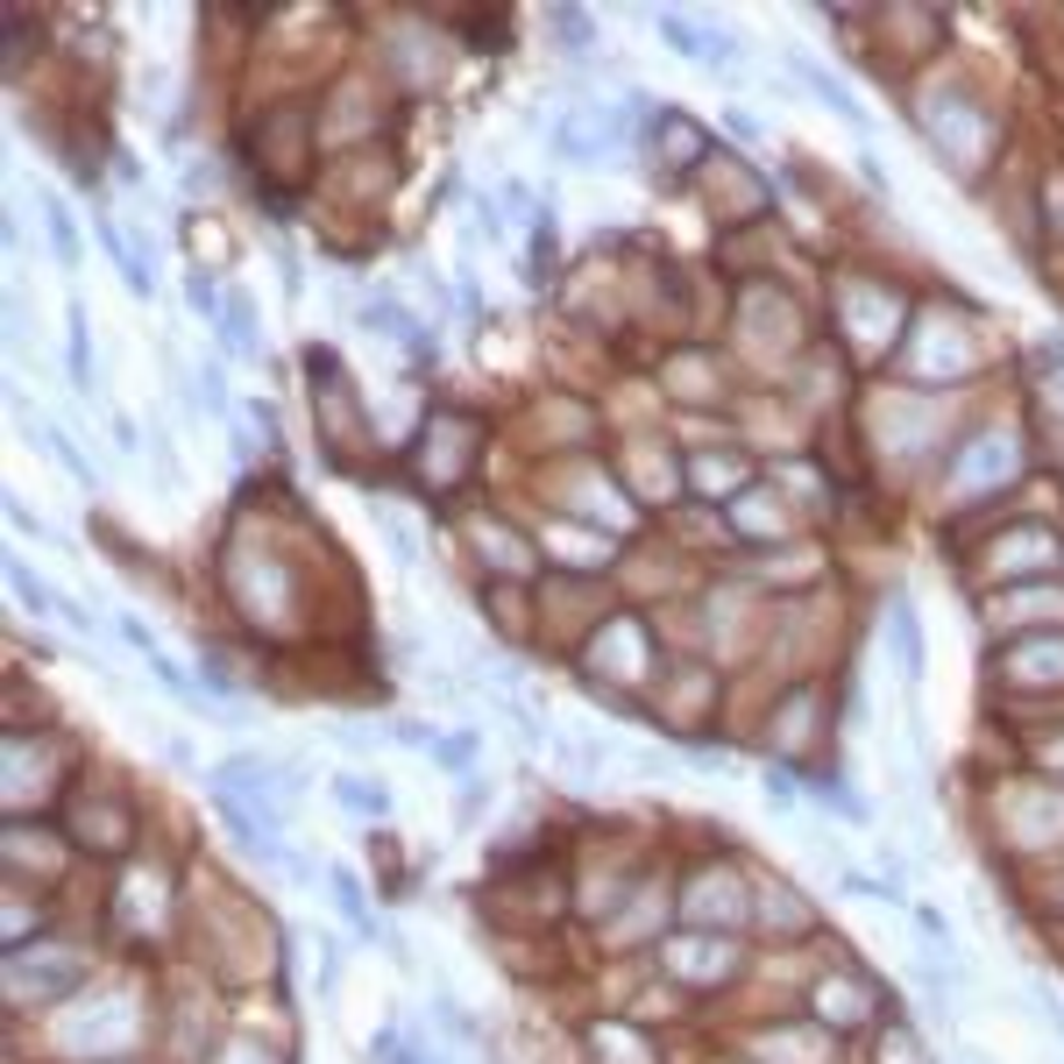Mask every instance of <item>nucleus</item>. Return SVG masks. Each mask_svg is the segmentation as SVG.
<instances>
[{"mask_svg":"<svg viewBox=\"0 0 1064 1064\" xmlns=\"http://www.w3.org/2000/svg\"><path fill=\"white\" fill-rule=\"evenodd\" d=\"M653 28H661V43H667V50L696 57V65H731V57H739V36H710V28H696L688 14H674V8H661V14H653Z\"/></svg>","mask_w":1064,"mask_h":1064,"instance_id":"nucleus-1","label":"nucleus"},{"mask_svg":"<svg viewBox=\"0 0 1064 1064\" xmlns=\"http://www.w3.org/2000/svg\"><path fill=\"white\" fill-rule=\"evenodd\" d=\"M610 114H561V122H553V149H561L568 163H582V171H590V163H604V149H610Z\"/></svg>","mask_w":1064,"mask_h":1064,"instance_id":"nucleus-2","label":"nucleus"},{"mask_svg":"<svg viewBox=\"0 0 1064 1064\" xmlns=\"http://www.w3.org/2000/svg\"><path fill=\"white\" fill-rule=\"evenodd\" d=\"M888 647L902 661V682L916 688L923 682V625H916V604L908 596H888Z\"/></svg>","mask_w":1064,"mask_h":1064,"instance_id":"nucleus-3","label":"nucleus"},{"mask_svg":"<svg viewBox=\"0 0 1064 1064\" xmlns=\"http://www.w3.org/2000/svg\"><path fill=\"white\" fill-rule=\"evenodd\" d=\"M796 79H802V85H809V93H816V100H823V107H831V114H837V122H851V128H866V107H859V100H851V93H845V85H837V79H831V71H823V65H816V57H796Z\"/></svg>","mask_w":1064,"mask_h":1064,"instance_id":"nucleus-4","label":"nucleus"},{"mask_svg":"<svg viewBox=\"0 0 1064 1064\" xmlns=\"http://www.w3.org/2000/svg\"><path fill=\"white\" fill-rule=\"evenodd\" d=\"M8 590H14V596H22V604H28V610H36V618H50V610H65V596H57V590H50V582H36V568H28V561H22V553H8Z\"/></svg>","mask_w":1064,"mask_h":1064,"instance_id":"nucleus-5","label":"nucleus"},{"mask_svg":"<svg viewBox=\"0 0 1064 1064\" xmlns=\"http://www.w3.org/2000/svg\"><path fill=\"white\" fill-rule=\"evenodd\" d=\"M327 880H334V902H341V916L355 923V937H384V930H377V916H369V894H363V880H355L348 866H334Z\"/></svg>","mask_w":1064,"mask_h":1064,"instance_id":"nucleus-6","label":"nucleus"},{"mask_svg":"<svg viewBox=\"0 0 1064 1064\" xmlns=\"http://www.w3.org/2000/svg\"><path fill=\"white\" fill-rule=\"evenodd\" d=\"M334 802L355 809V816H391V788L363 781V774H341V781H334Z\"/></svg>","mask_w":1064,"mask_h":1064,"instance_id":"nucleus-7","label":"nucleus"},{"mask_svg":"<svg viewBox=\"0 0 1064 1064\" xmlns=\"http://www.w3.org/2000/svg\"><path fill=\"white\" fill-rule=\"evenodd\" d=\"M220 341H228L234 355H263V341H256V306H249L242 291L228 298V320H220Z\"/></svg>","mask_w":1064,"mask_h":1064,"instance_id":"nucleus-8","label":"nucleus"},{"mask_svg":"<svg viewBox=\"0 0 1064 1064\" xmlns=\"http://www.w3.org/2000/svg\"><path fill=\"white\" fill-rule=\"evenodd\" d=\"M816 1008H823V1022H837V1029H859L866 1022V1000H859V986H823L816 994Z\"/></svg>","mask_w":1064,"mask_h":1064,"instance_id":"nucleus-9","label":"nucleus"},{"mask_svg":"<svg viewBox=\"0 0 1064 1064\" xmlns=\"http://www.w3.org/2000/svg\"><path fill=\"white\" fill-rule=\"evenodd\" d=\"M43 228H50V249H57V270H79V228L57 199H43Z\"/></svg>","mask_w":1064,"mask_h":1064,"instance_id":"nucleus-10","label":"nucleus"},{"mask_svg":"<svg viewBox=\"0 0 1064 1064\" xmlns=\"http://www.w3.org/2000/svg\"><path fill=\"white\" fill-rule=\"evenodd\" d=\"M71 384H79V391H93V341H85V306L79 298H71Z\"/></svg>","mask_w":1064,"mask_h":1064,"instance_id":"nucleus-11","label":"nucleus"},{"mask_svg":"<svg viewBox=\"0 0 1064 1064\" xmlns=\"http://www.w3.org/2000/svg\"><path fill=\"white\" fill-rule=\"evenodd\" d=\"M547 28L561 36V50H568V57H582V50H590V36H596L582 8H553V14H547Z\"/></svg>","mask_w":1064,"mask_h":1064,"instance_id":"nucleus-12","label":"nucleus"},{"mask_svg":"<svg viewBox=\"0 0 1064 1064\" xmlns=\"http://www.w3.org/2000/svg\"><path fill=\"white\" fill-rule=\"evenodd\" d=\"M43 447H50V455H57V461H65V469H71V476H79V483H85V490H93V461H85V455H79V447H71V433H65V426H43Z\"/></svg>","mask_w":1064,"mask_h":1064,"instance_id":"nucleus-13","label":"nucleus"},{"mask_svg":"<svg viewBox=\"0 0 1064 1064\" xmlns=\"http://www.w3.org/2000/svg\"><path fill=\"white\" fill-rule=\"evenodd\" d=\"M185 306L199 312L206 327H220V320H228V298H220V291H214V284H206V277H185Z\"/></svg>","mask_w":1064,"mask_h":1064,"instance_id":"nucleus-14","label":"nucleus"},{"mask_svg":"<svg viewBox=\"0 0 1064 1064\" xmlns=\"http://www.w3.org/2000/svg\"><path fill=\"white\" fill-rule=\"evenodd\" d=\"M377 526H384V539H391V553H398V568H412L419 561V539H412V526H404V518H391L377 504Z\"/></svg>","mask_w":1064,"mask_h":1064,"instance_id":"nucleus-15","label":"nucleus"},{"mask_svg":"<svg viewBox=\"0 0 1064 1064\" xmlns=\"http://www.w3.org/2000/svg\"><path fill=\"white\" fill-rule=\"evenodd\" d=\"M433 1022H441L447 1037H476V1022H469V1015H461V1000L447 994V986H441V994H433Z\"/></svg>","mask_w":1064,"mask_h":1064,"instance_id":"nucleus-16","label":"nucleus"},{"mask_svg":"<svg viewBox=\"0 0 1064 1064\" xmlns=\"http://www.w3.org/2000/svg\"><path fill=\"white\" fill-rule=\"evenodd\" d=\"M433 759H441L447 774H469V759H476V739L461 731V739H433Z\"/></svg>","mask_w":1064,"mask_h":1064,"instance_id":"nucleus-17","label":"nucleus"},{"mask_svg":"<svg viewBox=\"0 0 1064 1064\" xmlns=\"http://www.w3.org/2000/svg\"><path fill=\"white\" fill-rule=\"evenodd\" d=\"M320 986L327 994L341 986V937H320Z\"/></svg>","mask_w":1064,"mask_h":1064,"instance_id":"nucleus-18","label":"nucleus"},{"mask_svg":"<svg viewBox=\"0 0 1064 1064\" xmlns=\"http://www.w3.org/2000/svg\"><path fill=\"white\" fill-rule=\"evenodd\" d=\"M391 739H398V745H419V753H433V731L419 724V717H398V724H391Z\"/></svg>","mask_w":1064,"mask_h":1064,"instance_id":"nucleus-19","label":"nucleus"},{"mask_svg":"<svg viewBox=\"0 0 1064 1064\" xmlns=\"http://www.w3.org/2000/svg\"><path fill=\"white\" fill-rule=\"evenodd\" d=\"M199 398L214 404V412H220V404H228V377H220L214 363H199Z\"/></svg>","mask_w":1064,"mask_h":1064,"instance_id":"nucleus-20","label":"nucleus"},{"mask_svg":"<svg viewBox=\"0 0 1064 1064\" xmlns=\"http://www.w3.org/2000/svg\"><path fill=\"white\" fill-rule=\"evenodd\" d=\"M759 788H767V802H796V796H802L796 774H781V767H767V781H759Z\"/></svg>","mask_w":1064,"mask_h":1064,"instance_id":"nucleus-21","label":"nucleus"},{"mask_svg":"<svg viewBox=\"0 0 1064 1064\" xmlns=\"http://www.w3.org/2000/svg\"><path fill=\"white\" fill-rule=\"evenodd\" d=\"M461 781H469V788H461V816H483V802H490V788H483V781H476V774H461Z\"/></svg>","mask_w":1064,"mask_h":1064,"instance_id":"nucleus-22","label":"nucleus"}]
</instances>
